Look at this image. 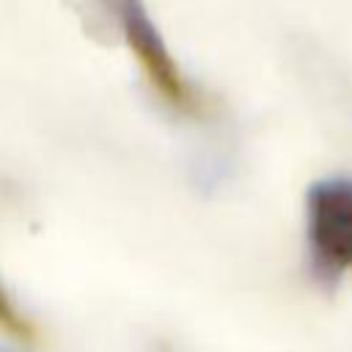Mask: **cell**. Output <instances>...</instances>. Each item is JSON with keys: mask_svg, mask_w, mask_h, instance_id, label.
I'll return each instance as SVG.
<instances>
[{"mask_svg": "<svg viewBox=\"0 0 352 352\" xmlns=\"http://www.w3.org/2000/svg\"><path fill=\"white\" fill-rule=\"evenodd\" d=\"M305 264L311 280L336 292L352 272V176L333 173L305 190Z\"/></svg>", "mask_w": 352, "mask_h": 352, "instance_id": "obj_1", "label": "cell"}, {"mask_svg": "<svg viewBox=\"0 0 352 352\" xmlns=\"http://www.w3.org/2000/svg\"><path fill=\"white\" fill-rule=\"evenodd\" d=\"M116 19L151 88L173 107L190 104V85L143 0H116Z\"/></svg>", "mask_w": 352, "mask_h": 352, "instance_id": "obj_2", "label": "cell"}, {"mask_svg": "<svg viewBox=\"0 0 352 352\" xmlns=\"http://www.w3.org/2000/svg\"><path fill=\"white\" fill-rule=\"evenodd\" d=\"M292 60L311 99L336 124L352 132V72L349 66L308 36L292 41Z\"/></svg>", "mask_w": 352, "mask_h": 352, "instance_id": "obj_3", "label": "cell"}, {"mask_svg": "<svg viewBox=\"0 0 352 352\" xmlns=\"http://www.w3.org/2000/svg\"><path fill=\"white\" fill-rule=\"evenodd\" d=\"M192 184L198 190L214 192L217 187H223L234 170H236V160H234V148L223 140H212L209 146H204L201 151H195L192 157Z\"/></svg>", "mask_w": 352, "mask_h": 352, "instance_id": "obj_4", "label": "cell"}, {"mask_svg": "<svg viewBox=\"0 0 352 352\" xmlns=\"http://www.w3.org/2000/svg\"><path fill=\"white\" fill-rule=\"evenodd\" d=\"M0 324H3L6 330H11V333H25V330H28V327H25V319L19 316V311H16L14 300L8 297L3 280H0Z\"/></svg>", "mask_w": 352, "mask_h": 352, "instance_id": "obj_5", "label": "cell"}, {"mask_svg": "<svg viewBox=\"0 0 352 352\" xmlns=\"http://www.w3.org/2000/svg\"><path fill=\"white\" fill-rule=\"evenodd\" d=\"M0 352H33L25 344H14V341H0Z\"/></svg>", "mask_w": 352, "mask_h": 352, "instance_id": "obj_6", "label": "cell"}]
</instances>
